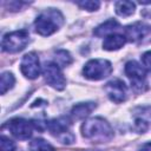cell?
Masks as SVG:
<instances>
[{
    "instance_id": "obj_8",
    "label": "cell",
    "mask_w": 151,
    "mask_h": 151,
    "mask_svg": "<svg viewBox=\"0 0 151 151\" xmlns=\"http://www.w3.org/2000/svg\"><path fill=\"white\" fill-rule=\"evenodd\" d=\"M20 71L28 79L38 78L40 73V65H39V58L35 52H29L22 57L20 63Z\"/></svg>"
},
{
    "instance_id": "obj_1",
    "label": "cell",
    "mask_w": 151,
    "mask_h": 151,
    "mask_svg": "<svg viewBox=\"0 0 151 151\" xmlns=\"http://www.w3.org/2000/svg\"><path fill=\"white\" fill-rule=\"evenodd\" d=\"M83 136L92 143H106L113 138L111 125L101 117L90 118L81 126Z\"/></svg>"
},
{
    "instance_id": "obj_11",
    "label": "cell",
    "mask_w": 151,
    "mask_h": 151,
    "mask_svg": "<svg viewBox=\"0 0 151 151\" xmlns=\"http://www.w3.org/2000/svg\"><path fill=\"white\" fill-rule=\"evenodd\" d=\"M118 27H119V22L114 19H110V20H106L105 22L100 24L99 26H97L93 29V34L99 38H101V37L106 38V37L111 35Z\"/></svg>"
},
{
    "instance_id": "obj_14",
    "label": "cell",
    "mask_w": 151,
    "mask_h": 151,
    "mask_svg": "<svg viewBox=\"0 0 151 151\" xmlns=\"http://www.w3.org/2000/svg\"><path fill=\"white\" fill-rule=\"evenodd\" d=\"M134 12V4L131 1L116 2V13L120 17H130Z\"/></svg>"
},
{
    "instance_id": "obj_4",
    "label": "cell",
    "mask_w": 151,
    "mask_h": 151,
    "mask_svg": "<svg viewBox=\"0 0 151 151\" xmlns=\"http://www.w3.org/2000/svg\"><path fill=\"white\" fill-rule=\"evenodd\" d=\"M112 72V65L105 59H92L87 61L83 68V73L87 79L100 80L109 77Z\"/></svg>"
},
{
    "instance_id": "obj_22",
    "label": "cell",
    "mask_w": 151,
    "mask_h": 151,
    "mask_svg": "<svg viewBox=\"0 0 151 151\" xmlns=\"http://www.w3.org/2000/svg\"><path fill=\"white\" fill-rule=\"evenodd\" d=\"M139 151H151V142H149V143H145V144H143V145L140 146Z\"/></svg>"
},
{
    "instance_id": "obj_16",
    "label": "cell",
    "mask_w": 151,
    "mask_h": 151,
    "mask_svg": "<svg viewBox=\"0 0 151 151\" xmlns=\"http://www.w3.org/2000/svg\"><path fill=\"white\" fill-rule=\"evenodd\" d=\"M54 55V63L60 67H65L72 63V57L66 50H58L55 51Z\"/></svg>"
},
{
    "instance_id": "obj_12",
    "label": "cell",
    "mask_w": 151,
    "mask_h": 151,
    "mask_svg": "<svg viewBox=\"0 0 151 151\" xmlns=\"http://www.w3.org/2000/svg\"><path fill=\"white\" fill-rule=\"evenodd\" d=\"M126 42L125 35L122 34H111L105 38L103 42V48L106 51H116L122 48Z\"/></svg>"
},
{
    "instance_id": "obj_17",
    "label": "cell",
    "mask_w": 151,
    "mask_h": 151,
    "mask_svg": "<svg viewBox=\"0 0 151 151\" xmlns=\"http://www.w3.org/2000/svg\"><path fill=\"white\" fill-rule=\"evenodd\" d=\"M29 151H54V147L42 138H35L29 143Z\"/></svg>"
},
{
    "instance_id": "obj_5",
    "label": "cell",
    "mask_w": 151,
    "mask_h": 151,
    "mask_svg": "<svg viewBox=\"0 0 151 151\" xmlns=\"http://www.w3.org/2000/svg\"><path fill=\"white\" fill-rule=\"evenodd\" d=\"M125 74L131 81V86L136 92H143L146 88V73L145 70L134 60L125 64Z\"/></svg>"
},
{
    "instance_id": "obj_13",
    "label": "cell",
    "mask_w": 151,
    "mask_h": 151,
    "mask_svg": "<svg viewBox=\"0 0 151 151\" xmlns=\"http://www.w3.org/2000/svg\"><path fill=\"white\" fill-rule=\"evenodd\" d=\"M96 107V104L94 103H80V104H77L72 107V117L76 118V119H83L85 117H87L92 110Z\"/></svg>"
},
{
    "instance_id": "obj_18",
    "label": "cell",
    "mask_w": 151,
    "mask_h": 151,
    "mask_svg": "<svg viewBox=\"0 0 151 151\" xmlns=\"http://www.w3.org/2000/svg\"><path fill=\"white\" fill-rule=\"evenodd\" d=\"M0 144H1V151H15V147H17L15 143L4 134L1 136Z\"/></svg>"
},
{
    "instance_id": "obj_9",
    "label": "cell",
    "mask_w": 151,
    "mask_h": 151,
    "mask_svg": "<svg viewBox=\"0 0 151 151\" xmlns=\"http://www.w3.org/2000/svg\"><path fill=\"white\" fill-rule=\"evenodd\" d=\"M105 92L111 101L113 103H123L127 97V87L125 83L120 79H112L105 85Z\"/></svg>"
},
{
    "instance_id": "obj_6",
    "label": "cell",
    "mask_w": 151,
    "mask_h": 151,
    "mask_svg": "<svg viewBox=\"0 0 151 151\" xmlns=\"http://www.w3.org/2000/svg\"><path fill=\"white\" fill-rule=\"evenodd\" d=\"M42 74L45 78V81L51 85L53 88L61 91L65 88L66 79L60 70V66H58L54 61L46 63L42 67Z\"/></svg>"
},
{
    "instance_id": "obj_21",
    "label": "cell",
    "mask_w": 151,
    "mask_h": 151,
    "mask_svg": "<svg viewBox=\"0 0 151 151\" xmlns=\"http://www.w3.org/2000/svg\"><path fill=\"white\" fill-rule=\"evenodd\" d=\"M136 129L139 131V132H145L146 129H147V123L143 119H137L136 120Z\"/></svg>"
},
{
    "instance_id": "obj_19",
    "label": "cell",
    "mask_w": 151,
    "mask_h": 151,
    "mask_svg": "<svg viewBox=\"0 0 151 151\" xmlns=\"http://www.w3.org/2000/svg\"><path fill=\"white\" fill-rule=\"evenodd\" d=\"M78 5L83 9H86V11L92 12V11H96V9L99 8L100 2L99 1H80V2H78Z\"/></svg>"
},
{
    "instance_id": "obj_20",
    "label": "cell",
    "mask_w": 151,
    "mask_h": 151,
    "mask_svg": "<svg viewBox=\"0 0 151 151\" xmlns=\"http://www.w3.org/2000/svg\"><path fill=\"white\" fill-rule=\"evenodd\" d=\"M142 63L145 70L151 72V51H147L142 55Z\"/></svg>"
},
{
    "instance_id": "obj_15",
    "label": "cell",
    "mask_w": 151,
    "mask_h": 151,
    "mask_svg": "<svg viewBox=\"0 0 151 151\" xmlns=\"http://www.w3.org/2000/svg\"><path fill=\"white\" fill-rule=\"evenodd\" d=\"M15 78L13 73L11 72H4L1 74V80H0V92L1 94H5L8 90H11L14 86Z\"/></svg>"
},
{
    "instance_id": "obj_7",
    "label": "cell",
    "mask_w": 151,
    "mask_h": 151,
    "mask_svg": "<svg viewBox=\"0 0 151 151\" xmlns=\"http://www.w3.org/2000/svg\"><path fill=\"white\" fill-rule=\"evenodd\" d=\"M4 126H7L8 131L18 139L25 140L32 136L33 124L24 118H13L9 122H7V124Z\"/></svg>"
},
{
    "instance_id": "obj_2",
    "label": "cell",
    "mask_w": 151,
    "mask_h": 151,
    "mask_svg": "<svg viewBox=\"0 0 151 151\" xmlns=\"http://www.w3.org/2000/svg\"><path fill=\"white\" fill-rule=\"evenodd\" d=\"M64 17L57 9H47L42 12L34 21V29L42 37L53 34L63 24Z\"/></svg>"
},
{
    "instance_id": "obj_10",
    "label": "cell",
    "mask_w": 151,
    "mask_h": 151,
    "mask_svg": "<svg viewBox=\"0 0 151 151\" xmlns=\"http://www.w3.org/2000/svg\"><path fill=\"white\" fill-rule=\"evenodd\" d=\"M147 32H149V26L138 21L125 27V38L129 41L137 42L140 41L146 35Z\"/></svg>"
},
{
    "instance_id": "obj_3",
    "label": "cell",
    "mask_w": 151,
    "mask_h": 151,
    "mask_svg": "<svg viewBox=\"0 0 151 151\" xmlns=\"http://www.w3.org/2000/svg\"><path fill=\"white\" fill-rule=\"evenodd\" d=\"M29 34L26 29H19L4 35L1 41L2 51L7 53H17L22 51L28 44Z\"/></svg>"
}]
</instances>
